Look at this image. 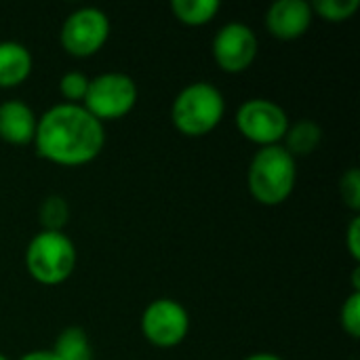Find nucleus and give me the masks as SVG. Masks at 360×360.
<instances>
[{
  "instance_id": "1",
  "label": "nucleus",
  "mask_w": 360,
  "mask_h": 360,
  "mask_svg": "<svg viewBox=\"0 0 360 360\" xmlns=\"http://www.w3.org/2000/svg\"><path fill=\"white\" fill-rule=\"evenodd\" d=\"M34 148L57 167H84L105 148V124L82 103H55L36 124Z\"/></svg>"
},
{
  "instance_id": "2",
  "label": "nucleus",
  "mask_w": 360,
  "mask_h": 360,
  "mask_svg": "<svg viewBox=\"0 0 360 360\" xmlns=\"http://www.w3.org/2000/svg\"><path fill=\"white\" fill-rule=\"evenodd\" d=\"M297 160L278 143L259 148L247 171V186L255 202L264 207L283 205L295 190Z\"/></svg>"
},
{
  "instance_id": "3",
  "label": "nucleus",
  "mask_w": 360,
  "mask_h": 360,
  "mask_svg": "<svg viewBox=\"0 0 360 360\" xmlns=\"http://www.w3.org/2000/svg\"><path fill=\"white\" fill-rule=\"evenodd\" d=\"M226 116L224 93L207 80L186 84L171 103V122L186 137L213 133Z\"/></svg>"
},
{
  "instance_id": "4",
  "label": "nucleus",
  "mask_w": 360,
  "mask_h": 360,
  "mask_svg": "<svg viewBox=\"0 0 360 360\" xmlns=\"http://www.w3.org/2000/svg\"><path fill=\"white\" fill-rule=\"evenodd\" d=\"M23 259L27 274L38 285L57 287L74 274L78 253L74 240L65 232L40 230L30 238Z\"/></svg>"
},
{
  "instance_id": "5",
  "label": "nucleus",
  "mask_w": 360,
  "mask_h": 360,
  "mask_svg": "<svg viewBox=\"0 0 360 360\" xmlns=\"http://www.w3.org/2000/svg\"><path fill=\"white\" fill-rule=\"evenodd\" d=\"M137 99H139L137 82L129 74L112 70L91 78L82 105L99 122L105 124L129 116L135 110Z\"/></svg>"
},
{
  "instance_id": "6",
  "label": "nucleus",
  "mask_w": 360,
  "mask_h": 360,
  "mask_svg": "<svg viewBox=\"0 0 360 360\" xmlns=\"http://www.w3.org/2000/svg\"><path fill=\"white\" fill-rule=\"evenodd\" d=\"M112 23L105 11L99 6H80L72 11L59 32L61 49L76 59H86L97 55L110 40Z\"/></svg>"
},
{
  "instance_id": "7",
  "label": "nucleus",
  "mask_w": 360,
  "mask_h": 360,
  "mask_svg": "<svg viewBox=\"0 0 360 360\" xmlns=\"http://www.w3.org/2000/svg\"><path fill=\"white\" fill-rule=\"evenodd\" d=\"M234 124L247 141L268 148L283 143L291 120L281 103L266 97H251L238 105Z\"/></svg>"
},
{
  "instance_id": "8",
  "label": "nucleus",
  "mask_w": 360,
  "mask_h": 360,
  "mask_svg": "<svg viewBox=\"0 0 360 360\" xmlns=\"http://www.w3.org/2000/svg\"><path fill=\"white\" fill-rule=\"evenodd\" d=\"M190 314L186 306L173 297H156L141 312V333L154 348L169 350L179 346L190 333Z\"/></svg>"
},
{
  "instance_id": "9",
  "label": "nucleus",
  "mask_w": 360,
  "mask_h": 360,
  "mask_svg": "<svg viewBox=\"0 0 360 360\" xmlns=\"http://www.w3.org/2000/svg\"><path fill=\"white\" fill-rule=\"evenodd\" d=\"M211 53L221 72L243 74L255 63L259 53V40L251 25L243 21H228L215 32Z\"/></svg>"
},
{
  "instance_id": "10",
  "label": "nucleus",
  "mask_w": 360,
  "mask_h": 360,
  "mask_svg": "<svg viewBox=\"0 0 360 360\" xmlns=\"http://www.w3.org/2000/svg\"><path fill=\"white\" fill-rule=\"evenodd\" d=\"M264 21L270 36L283 42H291L310 30L314 13L306 0H276L268 6Z\"/></svg>"
},
{
  "instance_id": "11",
  "label": "nucleus",
  "mask_w": 360,
  "mask_h": 360,
  "mask_svg": "<svg viewBox=\"0 0 360 360\" xmlns=\"http://www.w3.org/2000/svg\"><path fill=\"white\" fill-rule=\"evenodd\" d=\"M38 116L23 99H6L0 103V141L8 146L34 143Z\"/></svg>"
},
{
  "instance_id": "12",
  "label": "nucleus",
  "mask_w": 360,
  "mask_h": 360,
  "mask_svg": "<svg viewBox=\"0 0 360 360\" xmlns=\"http://www.w3.org/2000/svg\"><path fill=\"white\" fill-rule=\"evenodd\" d=\"M34 68L30 49L17 40H0V89L23 84Z\"/></svg>"
},
{
  "instance_id": "13",
  "label": "nucleus",
  "mask_w": 360,
  "mask_h": 360,
  "mask_svg": "<svg viewBox=\"0 0 360 360\" xmlns=\"http://www.w3.org/2000/svg\"><path fill=\"white\" fill-rule=\"evenodd\" d=\"M321 141H323V127L316 120L302 118V120L289 124L281 146L297 160L300 156L314 154L316 148L321 146Z\"/></svg>"
},
{
  "instance_id": "14",
  "label": "nucleus",
  "mask_w": 360,
  "mask_h": 360,
  "mask_svg": "<svg viewBox=\"0 0 360 360\" xmlns=\"http://www.w3.org/2000/svg\"><path fill=\"white\" fill-rule=\"evenodd\" d=\"M169 8L179 23L190 25V27H200L217 17V13L221 11V2L219 0H171Z\"/></svg>"
},
{
  "instance_id": "15",
  "label": "nucleus",
  "mask_w": 360,
  "mask_h": 360,
  "mask_svg": "<svg viewBox=\"0 0 360 360\" xmlns=\"http://www.w3.org/2000/svg\"><path fill=\"white\" fill-rule=\"evenodd\" d=\"M51 350L59 360H93V346L82 327H65Z\"/></svg>"
},
{
  "instance_id": "16",
  "label": "nucleus",
  "mask_w": 360,
  "mask_h": 360,
  "mask_svg": "<svg viewBox=\"0 0 360 360\" xmlns=\"http://www.w3.org/2000/svg\"><path fill=\"white\" fill-rule=\"evenodd\" d=\"M38 221L42 226L40 230H44V232H63V228L70 221L68 200L59 194L46 196L38 207Z\"/></svg>"
},
{
  "instance_id": "17",
  "label": "nucleus",
  "mask_w": 360,
  "mask_h": 360,
  "mask_svg": "<svg viewBox=\"0 0 360 360\" xmlns=\"http://www.w3.org/2000/svg\"><path fill=\"white\" fill-rule=\"evenodd\" d=\"M312 13L329 23H344L352 19L360 8V0H314Z\"/></svg>"
},
{
  "instance_id": "18",
  "label": "nucleus",
  "mask_w": 360,
  "mask_h": 360,
  "mask_svg": "<svg viewBox=\"0 0 360 360\" xmlns=\"http://www.w3.org/2000/svg\"><path fill=\"white\" fill-rule=\"evenodd\" d=\"M91 78L84 72L70 70L59 78V93L65 99V103H82L89 91Z\"/></svg>"
},
{
  "instance_id": "19",
  "label": "nucleus",
  "mask_w": 360,
  "mask_h": 360,
  "mask_svg": "<svg viewBox=\"0 0 360 360\" xmlns=\"http://www.w3.org/2000/svg\"><path fill=\"white\" fill-rule=\"evenodd\" d=\"M340 325L346 331L348 338L359 340L360 338V291H352L340 310Z\"/></svg>"
},
{
  "instance_id": "20",
  "label": "nucleus",
  "mask_w": 360,
  "mask_h": 360,
  "mask_svg": "<svg viewBox=\"0 0 360 360\" xmlns=\"http://www.w3.org/2000/svg\"><path fill=\"white\" fill-rule=\"evenodd\" d=\"M340 196L344 200V205L359 215L360 211V173L356 167L348 169L342 179H340Z\"/></svg>"
},
{
  "instance_id": "21",
  "label": "nucleus",
  "mask_w": 360,
  "mask_h": 360,
  "mask_svg": "<svg viewBox=\"0 0 360 360\" xmlns=\"http://www.w3.org/2000/svg\"><path fill=\"white\" fill-rule=\"evenodd\" d=\"M346 249L352 255V259L360 262V215H352L348 228H346Z\"/></svg>"
},
{
  "instance_id": "22",
  "label": "nucleus",
  "mask_w": 360,
  "mask_h": 360,
  "mask_svg": "<svg viewBox=\"0 0 360 360\" xmlns=\"http://www.w3.org/2000/svg\"><path fill=\"white\" fill-rule=\"evenodd\" d=\"M19 360H59L53 350H30Z\"/></svg>"
},
{
  "instance_id": "23",
  "label": "nucleus",
  "mask_w": 360,
  "mask_h": 360,
  "mask_svg": "<svg viewBox=\"0 0 360 360\" xmlns=\"http://www.w3.org/2000/svg\"><path fill=\"white\" fill-rule=\"evenodd\" d=\"M243 360H285L283 356L274 354V352H253L249 356H245Z\"/></svg>"
},
{
  "instance_id": "24",
  "label": "nucleus",
  "mask_w": 360,
  "mask_h": 360,
  "mask_svg": "<svg viewBox=\"0 0 360 360\" xmlns=\"http://www.w3.org/2000/svg\"><path fill=\"white\" fill-rule=\"evenodd\" d=\"M0 360H11V359H8L6 354H2V352H0Z\"/></svg>"
}]
</instances>
